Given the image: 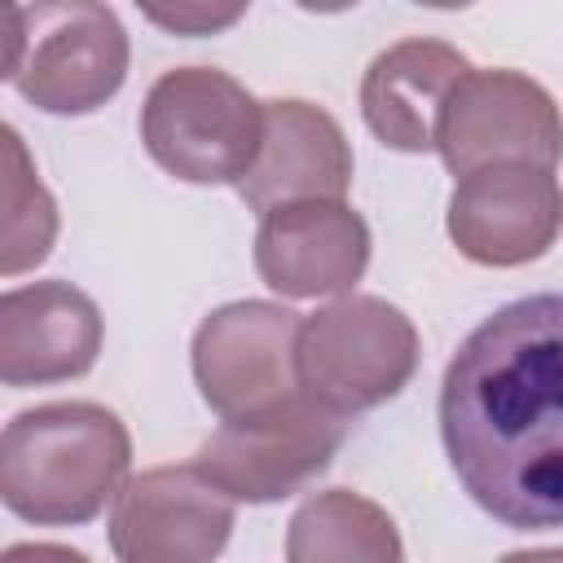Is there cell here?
I'll list each match as a JSON object with an SVG mask.
<instances>
[{
	"label": "cell",
	"mask_w": 563,
	"mask_h": 563,
	"mask_svg": "<svg viewBox=\"0 0 563 563\" xmlns=\"http://www.w3.org/2000/svg\"><path fill=\"white\" fill-rule=\"evenodd\" d=\"M440 440L484 515L515 532L563 528V295L515 299L462 339Z\"/></svg>",
	"instance_id": "obj_1"
},
{
	"label": "cell",
	"mask_w": 563,
	"mask_h": 563,
	"mask_svg": "<svg viewBox=\"0 0 563 563\" xmlns=\"http://www.w3.org/2000/svg\"><path fill=\"white\" fill-rule=\"evenodd\" d=\"M132 435L97 400H53L9 418L0 435V501L35 528L92 523L123 488Z\"/></svg>",
	"instance_id": "obj_2"
},
{
	"label": "cell",
	"mask_w": 563,
	"mask_h": 563,
	"mask_svg": "<svg viewBox=\"0 0 563 563\" xmlns=\"http://www.w3.org/2000/svg\"><path fill=\"white\" fill-rule=\"evenodd\" d=\"M4 79L44 114H92L128 79L132 44L106 0H4Z\"/></svg>",
	"instance_id": "obj_3"
},
{
	"label": "cell",
	"mask_w": 563,
	"mask_h": 563,
	"mask_svg": "<svg viewBox=\"0 0 563 563\" xmlns=\"http://www.w3.org/2000/svg\"><path fill=\"white\" fill-rule=\"evenodd\" d=\"M145 154L185 185H233L264 141V101L216 66H176L141 101Z\"/></svg>",
	"instance_id": "obj_4"
},
{
	"label": "cell",
	"mask_w": 563,
	"mask_h": 563,
	"mask_svg": "<svg viewBox=\"0 0 563 563\" xmlns=\"http://www.w3.org/2000/svg\"><path fill=\"white\" fill-rule=\"evenodd\" d=\"M413 369L418 330L396 303L378 295L347 290L299 321L295 378L312 400L343 418H356L400 396Z\"/></svg>",
	"instance_id": "obj_5"
},
{
	"label": "cell",
	"mask_w": 563,
	"mask_h": 563,
	"mask_svg": "<svg viewBox=\"0 0 563 563\" xmlns=\"http://www.w3.org/2000/svg\"><path fill=\"white\" fill-rule=\"evenodd\" d=\"M343 440H347L343 413L325 409L303 387H295L290 396L264 409L224 418L220 431L202 440L194 462L233 501L268 506L303 493L334 462Z\"/></svg>",
	"instance_id": "obj_6"
},
{
	"label": "cell",
	"mask_w": 563,
	"mask_h": 563,
	"mask_svg": "<svg viewBox=\"0 0 563 563\" xmlns=\"http://www.w3.org/2000/svg\"><path fill=\"white\" fill-rule=\"evenodd\" d=\"M435 150L453 176L510 158L554 167L563 158V114L537 79L506 66H471L440 110Z\"/></svg>",
	"instance_id": "obj_7"
},
{
	"label": "cell",
	"mask_w": 563,
	"mask_h": 563,
	"mask_svg": "<svg viewBox=\"0 0 563 563\" xmlns=\"http://www.w3.org/2000/svg\"><path fill=\"white\" fill-rule=\"evenodd\" d=\"M299 312L273 299H233L207 312L189 343L198 396L220 418L264 409L299 387L295 334Z\"/></svg>",
	"instance_id": "obj_8"
},
{
	"label": "cell",
	"mask_w": 563,
	"mask_h": 563,
	"mask_svg": "<svg viewBox=\"0 0 563 563\" xmlns=\"http://www.w3.org/2000/svg\"><path fill=\"white\" fill-rule=\"evenodd\" d=\"M238 501L198 462L128 475L110 506V550L123 563H207L233 537Z\"/></svg>",
	"instance_id": "obj_9"
},
{
	"label": "cell",
	"mask_w": 563,
	"mask_h": 563,
	"mask_svg": "<svg viewBox=\"0 0 563 563\" xmlns=\"http://www.w3.org/2000/svg\"><path fill=\"white\" fill-rule=\"evenodd\" d=\"M449 242L484 268H519L541 260L563 233V185L554 167L537 163H484L457 176L449 216Z\"/></svg>",
	"instance_id": "obj_10"
},
{
	"label": "cell",
	"mask_w": 563,
	"mask_h": 563,
	"mask_svg": "<svg viewBox=\"0 0 563 563\" xmlns=\"http://www.w3.org/2000/svg\"><path fill=\"white\" fill-rule=\"evenodd\" d=\"M255 273L282 299L347 295L369 268V224L343 198H299L260 216Z\"/></svg>",
	"instance_id": "obj_11"
},
{
	"label": "cell",
	"mask_w": 563,
	"mask_h": 563,
	"mask_svg": "<svg viewBox=\"0 0 563 563\" xmlns=\"http://www.w3.org/2000/svg\"><path fill=\"white\" fill-rule=\"evenodd\" d=\"M106 321L92 295L48 277L0 295V378L4 387H44L84 378L101 356Z\"/></svg>",
	"instance_id": "obj_12"
},
{
	"label": "cell",
	"mask_w": 563,
	"mask_h": 563,
	"mask_svg": "<svg viewBox=\"0 0 563 563\" xmlns=\"http://www.w3.org/2000/svg\"><path fill=\"white\" fill-rule=\"evenodd\" d=\"M352 185V145L339 119L312 101H264V141L251 172L238 180V198L264 216L299 198H343Z\"/></svg>",
	"instance_id": "obj_13"
},
{
	"label": "cell",
	"mask_w": 563,
	"mask_h": 563,
	"mask_svg": "<svg viewBox=\"0 0 563 563\" xmlns=\"http://www.w3.org/2000/svg\"><path fill=\"white\" fill-rule=\"evenodd\" d=\"M471 70L466 53L444 40H396L361 75V114L365 128L400 154L435 150V123L453 84Z\"/></svg>",
	"instance_id": "obj_14"
},
{
	"label": "cell",
	"mask_w": 563,
	"mask_h": 563,
	"mask_svg": "<svg viewBox=\"0 0 563 563\" xmlns=\"http://www.w3.org/2000/svg\"><path fill=\"white\" fill-rule=\"evenodd\" d=\"M290 563H400L405 541L396 519L352 488L312 493L286 523Z\"/></svg>",
	"instance_id": "obj_15"
},
{
	"label": "cell",
	"mask_w": 563,
	"mask_h": 563,
	"mask_svg": "<svg viewBox=\"0 0 563 563\" xmlns=\"http://www.w3.org/2000/svg\"><path fill=\"white\" fill-rule=\"evenodd\" d=\"M4 246H0V273L18 277L48 260L57 238V207L48 189L40 185L26 145L18 128L4 123Z\"/></svg>",
	"instance_id": "obj_16"
},
{
	"label": "cell",
	"mask_w": 563,
	"mask_h": 563,
	"mask_svg": "<svg viewBox=\"0 0 563 563\" xmlns=\"http://www.w3.org/2000/svg\"><path fill=\"white\" fill-rule=\"evenodd\" d=\"M141 9V18L167 35H185V40H202V35H220L229 26H238L251 9V0H132Z\"/></svg>",
	"instance_id": "obj_17"
},
{
	"label": "cell",
	"mask_w": 563,
	"mask_h": 563,
	"mask_svg": "<svg viewBox=\"0 0 563 563\" xmlns=\"http://www.w3.org/2000/svg\"><path fill=\"white\" fill-rule=\"evenodd\" d=\"M290 4H299L303 13H343V9H352L361 0H290Z\"/></svg>",
	"instance_id": "obj_18"
},
{
	"label": "cell",
	"mask_w": 563,
	"mask_h": 563,
	"mask_svg": "<svg viewBox=\"0 0 563 563\" xmlns=\"http://www.w3.org/2000/svg\"><path fill=\"white\" fill-rule=\"evenodd\" d=\"M413 4H427V9H466L475 0H413Z\"/></svg>",
	"instance_id": "obj_19"
}]
</instances>
